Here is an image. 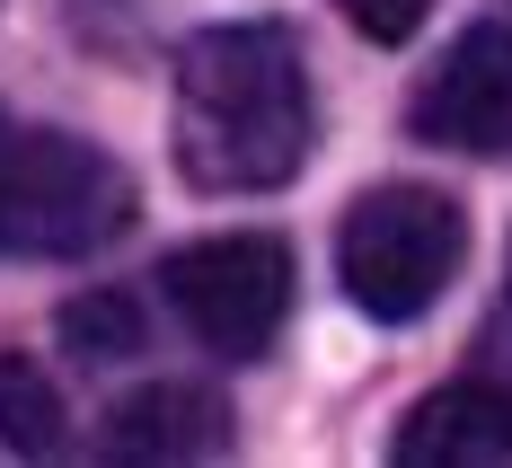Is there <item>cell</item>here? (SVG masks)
I'll return each mask as SVG.
<instances>
[{
	"instance_id": "5",
	"label": "cell",
	"mask_w": 512,
	"mask_h": 468,
	"mask_svg": "<svg viewBox=\"0 0 512 468\" xmlns=\"http://www.w3.org/2000/svg\"><path fill=\"white\" fill-rule=\"evenodd\" d=\"M407 124L433 151L512 159V27H468L460 45L424 71Z\"/></svg>"
},
{
	"instance_id": "3",
	"label": "cell",
	"mask_w": 512,
	"mask_h": 468,
	"mask_svg": "<svg viewBox=\"0 0 512 468\" xmlns=\"http://www.w3.org/2000/svg\"><path fill=\"white\" fill-rule=\"evenodd\" d=\"M460 257H468V221L433 186H371L336 230V274H345L354 310L389 318V327L433 310L451 292Z\"/></svg>"
},
{
	"instance_id": "7",
	"label": "cell",
	"mask_w": 512,
	"mask_h": 468,
	"mask_svg": "<svg viewBox=\"0 0 512 468\" xmlns=\"http://www.w3.org/2000/svg\"><path fill=\"white\" fill-rule=\"evenodd\" d=\"M230 451V407L195 380H159L106 416V460H212Z\"/></svg>"
},
{
	"instance_id": "6",
	"label": "cell",
	"mask_w": 512,
	"mask_h": 468,
	"mask_svg": "<svg viewBox=\"0 0 512 468\" xmlns=\"http://www.w3.org/2000/svg\"><path fill=\"white\" fill-rule=\"evenodd\" d=\"M512 460V398L495 380H451L398 424V468H504Z\"/></svg>"
},
{
	"instance_id": "4",
	"label": "cell",
	"mask_w": 512,
	"mask_h": 468,
	"mask_svg": "<svg viewBox=\"0 0 512 468\" xmlns=\"http://www.w3.org/2000/svg\"><path fill=\"white\" fill-rule=\"evenodd\" d=\"M159 283H168V310L186 318V336L221 363H256L292 318V248L265 230L195 239L159 265Z\"/></svg>"
},
{
	"instance_id": "1",
	"label": "cell",
	"mask_w": 512,
	"mask_h": 468,
	"mask_svg": "<svg viewBox=\"0 0 512 468\" xmlns=\"http://www.w3.org/2000/svg\"><path fill=\"white\" fill-rule=\"evenodd\" d=\"M309 71L292 27L239 18L204 27L177 45V89H168V151L186 168V186L204 195H265L283 177H301L309 159Z\"/></svg>"
},
{
	"instance_id": "8",
	"label": "cell",
	"mask_w": 512,
	"mask_h": 468,
	"mask_svg": "<svg viewBox=\"0 0 512 468\" xmlns=\"http://www.w3.org/2000/svg\"><path fill=\"white\" fill-rule=\"evenodd\" d=\"M0 442L27 451V460L62 451V398L36 371V354H0Z\"/></svg>"
},
{
	"instance_id": "9",
	"label": "cell",
	"mask_w": 512,
	"mask_h": 468,
	"mask_svg": "<svg viewBox=\"0 0 512 468\" xmlns=\"http://www.w3.org/2000/svg\"><path fill=\"white\" fill-rule=\"evenodd\" d=\"M62 345H71L80 363H133V354H142V318H133L124 292H89V301L62 310Z\"/></svg>"
},
{
	"instance_id": "2",
	"label": "cell",
	"mask_w": 512,
	"mask_h": 468,
	"mask_svg": "<svg viewBox=\"0 0 512 468\" xmlns=\"http://www.w3.org/2000/svg\"><path fill=\"white\" fill-rule=\"evenodd\" d=\"M124 221H133V177L98 142L0 115V257L18 265L98 257L106 239H124Z\"/></svg>"
},
{
	"instance_id": "10",
	"label": "cell",
	"mask_w": 512,
	"mask_h": 468,
	"mask_svg": "<svg viewBox=\"0 0 512 468\" xmlns=\"http://www.w3.org/2000/svg\"><path fill=\"white\" fill-rule=\"evenodd\" d=\"M336 9L354 18L371 45H407L415 27H424V9H433V0H336Z\"/></svg>"
}]
</instances>
